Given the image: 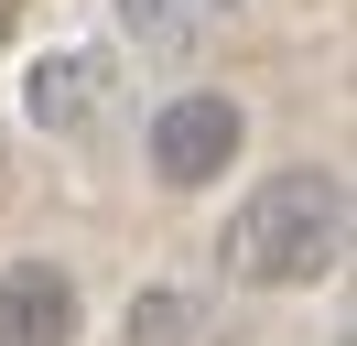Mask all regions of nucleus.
<instances>
[{
	"mask_svg": "<svg viewBox=\"0 0 357 346\" xmlns=\"http://www.w3.org/2000/svg\"><path fill=\"white\" fill-rule=\"evenodd\" d=\"M347 260V173L335 163H292L271 184H249V206L227 216V271L249 292H303Z\"/></svg>",
	"mask_w": 357,
	"mask_h": 346,
	"instance_id": "f257e3e1",
	"label": "nucleus"
},
{
	"mask_svg": "<svg viewBox=\"0 0 357 346\" xmlns=\"http://www.w3.org/2000/svg\"><path fill=\"white\" fill-rule=\"evenodd\" d=\"M238 141H249V119H238L227 86H174V98L152 108V173H162L174 195L217 184V173L238 163Z\"/></svg>",
	"mask_w": 357,
	"mask_h": 346,
	"instance_id": "f03ea898",
	"label": "nucleus"
},
{
	"mask_svg": "<svg viewBox=\"0 0 357 346\" xmlns=\"http://www.w3.org/2000/svg\"><path fill=\"white\" fill-rule=\"evenodd\" d=\"M87 292L66 260H0V346H76Z\"/></svg>",
	"mask_w": 357,
	"mask_h": 346,
	"instance_id": "7ed1b4c3",
	"label": "nucleus"
},
{
	"mask_svg": "<svg viewBox=\"0 0 357 346\" xmlns=\"http://www.w3.org/2000/svg\"><path fill=\"white\" fill-rule=\"evenodd\" d=\"M98 108H109V65H98V54H44V65H33V86H22V119L54 130V141H76Z\"/></svg>",
	"mask_w": 357,
	"mask_h": 346,
	"instance_id": "20e7f679",
	"label": "nucleus"
},
{
	"mask_svg": "<svg viewBox=\"0 0 357 346\" xmlns=\"http://www.w3.org/2000/svg\"><path fill=\"white\" fill-rule=\"evenodd\" d=\"M130 346H227L206 292H141L130 303Z\"/></svg>",
	"mask_w": 357,
	"mask_h": 346,
	"instance_id": "39448f33",
	"label": "nucleus"
},
{
	"mask_svg": "<svg viewBox=\"0 0 357 346\" xmlns=\"http://www.w3.org/2000/svg\"><path fill=\"white\" fill-rule=\"evenodd\" d=\"M119 33H130L141 54H184V43H195V11H184V0H119Z\"/></svg>",
	"mask_w": 357,
	"mask_h": 346,
	"instance_id": "423d86ee",
	"label": "nucleus"
},
{
	"mask_svg": "<svg viewBox=\"0 0 357 346\" xmlns=\"http://www.w3.org/2000/svg\"><path fill=\"white\" fill-rule=\"evenodd\" d=\"M184 11H195V22H227V11H249V0H184Z\"/></svg>",
	"mask_w": 357,
	"mask_h": 346,
	"instance_id": "0eeeda50",
	"label": "nucleus"
}]
</instances>
